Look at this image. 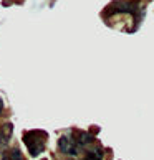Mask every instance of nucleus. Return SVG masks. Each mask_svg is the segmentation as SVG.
Here are the masks:
<instances>
[{
  "mask_svg": "<svg viewBox=\"0 0 154 160\" xmlns=\"http://www.w3.org/2000/svg\"><path fill=\"white\" fill-rule=\"evenodd\" d=\"M41 135H45V132H40V130H33V132H28L23 135V140H25L32 157H37L45 149V142L41 140Z\"/></svg>",
  "mask_w": 154,
  "mask_h": 160,
  "instance_id": "1",
  "label": "nucleus"
},
{
  "mask_svg": "<svg viewBox=\"0 0 154 160\" xmlns=\"http://www.w3.org/2000/svg\"><path fill=\"white\" fill-rule=\"evenodd\" d=\"M58 149H60L63 153L76 155V149L73 147V144L70 142V139H68V137H60V140H58Z\"/></svg>",
  "mask_w": 154,
  "mask_h": 160,
  "instance_id": "2",
  "label": "nucleus"
},
{
  "mask_svg": "<svg viewBox=\"0 0 154 160\" xmlns=\"http://www.w3.org/2000/svg\"><path fill=\"white\" fill-rule=\"evenodd\" d=\"M0 130H2V132H0V135H2V139H3V140H8V139L12 137V130H13V124H12V122H5Z\"/></svg>",
  "mask_w": 154,
  "mask_h": 160,
  "instance_id": "3",
  "label": "nucleus"
},
{
  "mask_svg": "<svg viewBox=\"0 0 154 160\" xmlns=\"http://www.w3.org/2000/svg\"><path fill=\"white\" fill-rule=\"evenodd\" d=\"M78 137H80V140H78L80 145H88V144L91 142V135L88 134V132H80Z\"/></svg>",
  "mask_w": 154,
  "mask_h": 160,
  "instance_id": "4",
  "label": "nucleus"
},
{
  "mask_svg": "<svg viewBox=\"0 0 154 160\" xmlns=\"http://www.w3.org/2000/svg\"><path fill=\"white\" fill-rule=\"evenodd\" d=\"M8 157H10V160H23V157H22V153H20L19 149H12L10 153H8Z\"/></svg>",
  "mask_w": 154,
  "mask_h": 160,
  "instance_id": "5",
  "label": "nucleus"
},
{
  "mask_svg": "<svg viewBox=\"0 0 154 160\" xmlns=\"http://www.w3.org/2000/svg\"><path fill=\"white\" fill-rule=\"evenodd\" d=\"M2 160H10V157L7 155V153H2Z\"/></svg>",
  "mask_w": 154,
  "mask_h": 160,
  "instance_id": "6",
  "label": "nucleus"
},
{
  "mask_svg": "<svg viewBox=\"0 0 154 160\" xmlns=\"http://www.w3.org/2000/svg\"><path fill=\"white\" fill-rule=\"evenodd\" d=\"M2 108H3V101L0 99V111H2Z\"/></svg>",
  "mask_w": 154,
  "mask_h": 160,
  "instance_id": "7",
  "label": "nucleus"
}]
</instances>
